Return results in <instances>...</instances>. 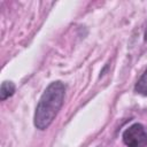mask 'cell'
Masks as SVG:
<instances>
[{
	"instance_id": "obj_1",
	"label": "cell",
	"mask_w": 147,
	"mask_h": 147,
	"mask_svg": "<svg viewBox=\"0 0 147 147\" xmlns=\"http://www.w3.org/2000/svg\"><path fill=\"white\" fill-rule=\"evenodd\" d=\"M65 86L62 82L51 83L41 94L36 107L33 123L39 130H46L55 119L64 100Z\"/></svg>"
},
{
	"instance_id": "obj_2",
	"label": "cell",
	"mask_w": 147,
	"mask_h": 147,
	"mask_svg": "<svg viewBox=\"0 0 147 147\" xmlns=\"http://www.w3.org/2000/svg\"><path fill=\"white\" fill-rule=\"evenodd\" d=\"M122 138L126 147H147V131L139 123L129 126Z\"/></svg>"
},
{
	"instance_id": "obj_3",
	"label": "cell",
	"mask_w": 147,
	"mask_h": 147,
	"mask_svg": "<svg viewBox=\"0 0 147 147\" xmlns=\"http://www.w3.org/2000/svg\"><path fill=\"white\" fill-rule=\"evenodd\" d=\"M15 92V85L13 82H3L1 84L0 87V99L2 101H5L6 99H8L9 96H11Z\"/></svg>"
},
{
	"instance_id": "obj_4",
	"label": "cell",
	"mask_w": 147,
	"mask_h": 147,
	"mask_svg": "<svg viewBox=\"0 0 147 147\" xmlns=\"http://www.w3.org/2000/svg\"><path fill=\"white\" fill-rule=\"evenodd\" d=\"M134 91L138 94H141V95L147 96V69L145 70V72L141 75V77L136 83Z\"/></svg>"
},
{
	"instance_id": "obj_5",
	"label": "cell",
	"mask_w": 147,
	"mask_h": 147,
	"mask_svg": "<svg viewBox=\"0 0 147 147\" xmlns=\"http://www.w3.org/2000/svg\"><path fill=\"white\" fill-rule=\"evenodd\" d=\"M144 37H145V40L147 41V26H146V30H145V36H144Z\"/></svg>"
}]
</instances>
